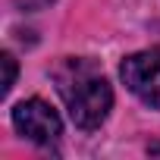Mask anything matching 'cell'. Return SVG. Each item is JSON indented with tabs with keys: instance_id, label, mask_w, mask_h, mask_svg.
I'll use <instances>...</instances> for the list:
<instances>
[{
	"instance_id": "obj_1",
	"label": "cell",
	"mask_w": 160,
	"mask_h": 160,
	"mask_svg": "<svg viewBox=\"0 0 160 160\" xmlns=\"http://www.w3.org/2000/svg\"><path fill=\"white\" fill-rule=\"evenodd\" d=\"M53 82H57V94L63 98V104L78 129L91 132L107 119V113L113 107V91H110V82L104 78V72L91 60H82V57L60 60L53 66Z\"/></svg>"
},
{
	"instance_id": "obj_2",
	"label": "cell",
	"mask_w": 160,
	"mask_h": 160,
	"mask_svg": "<svg viewBox=\"0 0 160 160\" xmlns=\"http://www.w3.org/2000/svg\"><path fill=\"white\" fill-rule=\"evenodd\" d=\"M119 75L138 101L160 110V50H138L126 57L119 66Z\"/></svg>"
},
{
	"instance_id": "obj_3",
	"label": "cell",
	"mask_w": 160,
	"mask_h": 160,
	"mask_svg": "<svg viewBox=\"0 0 160 160\" xmlns=\"http://www.w3.org/2000/svg\"><path fill=\"white\" fill-rule=\"evenodd\" d=\"M13 126L19 135H25L35 144H53L63 132V122L57 116V110L50 104H44L41 98L22 101L13 107Z\"/></svg>"
},
{
	"instance_id": "obj_4",
	"label": "cell",
	"mask_w": 160,
	"mask_h": 160,
	"mask_svg": "<svg viewBox=\"0 0 160 160\" xmlns=\"http://www.w3.org/2000/svg\"><path fill=\"white\" fill-rule=\"evenodd\" d=\"M0 66H3V94H7L13 88V82H16V60H13V53L0 57Z\"/></svg>"
},
{
	"instance_id": "obj_5",
	"label": "cell",
	"mask_w": 160,
	"mask_h": 160,
	"mask_svg": "<svg viewBox=\"0 0 160 160\" xmlns=\"http://www.w3.org/2000/svg\"><path fill=\"white\" fill-rule=\"evenodd\" d=\"M151 154H154V157H160V144H151Z\"/></svg>"
}]
</instances>
